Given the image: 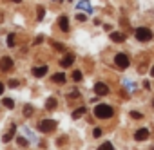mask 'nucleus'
Wrapping results in <instances>:
<instances>
[{"instance_id": "1", "label": "nucleus", "mask_w": 154, "mask_h": 150, "mask_svg": "<svg viewBox=\"0 0 154 150\" xmlns=\"http://www.w3.org/2000/svg\"><path fill=\"white\" fill-rule=\"evenodd\" d=\"M94 116H96L98 119H109V118H112V116H114V110H112V107H111V105L100 103V105H96V107H94Z\"/></svg>"}, {"instance_id": "2", "label": "nucleus", "mask_w": 154, "mask_h": 150, "mask_svg": "<svg viewBox=\"0 0 154 150\" xmlns=\"http://www.w3.org/2000/svg\"><path fill=\"white\" fill-rule=\"evenodd\" d=\"M134 36H136L140 42H149V40H152V31L147 29V27H138V29L134 31Z\"/></svg>"}, {"instance_id": "3", "label": "nucleus", "mask_w": 154, "mask_h": 150, "mask_svg": "<svg viewBox=\"0 0 154 150\" xmlns=\"http://www.w3.org/2000/svg\"><path fill=\"white\" fill-rule=\"evenodd\" d=\"M114 63H116L118 69H127L129 63H131V60H129V56H127L125 52H118V54L114 56Z\"/></svg>"}, {"instance_id": "4", "label": "nucleus", "mask_w": 154, "mask_h": 150, "mask_svg": "<svg viewBox=\"0 0 154 150\" xmlns=\"http://www.w3.org/2000/svg\"><path fill=\"white\" fill-rule=\"evenodd\" d=\"M54 128H56V121H54V119H44V121H40V123H38V130H40V132H44V134L53 132Z\"/></svg>"}, {"instance_id": "5", "label": "nucleus", "mask_w": 154, "mask_h": 150, "mask_svg": "<svg viewBox=\"0 0 154 150\" xmlns=\"http://www.w3.org/2000/svg\"><path fill=\"white\" fill-rule=\"evenodd\" d=\"M94 92H96L98 96H107V94H109V87H107L103 82H98V83L94 85Z\"/></svg>"}, {"instance_id": "6", "label": "nucleus", "mask_w": 154, "mask_h": 150, "mask_svg": "<svg viewBox=\"0 0 154 150\" xmlns=\"http://www.w3.org/2000/svg\"><path fill=\"white\" fill-rule=\"evenodd\" d=\"M149 137V130L147 128H138L136 132H134V139L136 141H145Z\"/></svg>"}, {"instance_id": "7", "label": "nucleus", "mask_w": 154, "mask_h": 150, "mask_svg": "<svg viewBox=\"0 0 154 150\" xmlns=\"http://www.w3.org/2000/svg\"><path fill=\"white\" fill-rule=\"evenodd\" d=\"M47 65H40V67H35L33 69V76H36V78H42V76H45L47 74Z\"/></svg>"}, {"instance_id": "8", "label": "nucleus", "mask_w": 154, "mask_h": 150, "mask_svg": "<svg viewBox=\"0 0 154 150\" xmlns=\"http://www.w3.org/2000/svg\"><path fill=\"white\" fill-rule=\"evenodd\" d=\"M58 27H60L63 33H67V31H69V18H67L65 15H62V16L58 18Z\"/></svg>"}, {"instance_id": "9", "label": "nucleus", "mask_w": 154, "mask_h": 150, "mask_svg": "<svg viewBox=\"0 0 154 150\" xmlns=\"http://www.w3.org/2000/svg\"><path fill=\"white\" fill-rule=\"evenodd\" d=\"M0 69H2V70H9V69H13V60H11L9 56L2 58V60H0Z\"/></svg>"}, {"instance_id": "10", "label": "nucleus", "mask_w": 154, "mask_h": 150, "mask_svg": "<svg viewBox=\"0 0 154 150\" xmlns=\"http://www.w3.org/2000/svg\"><path fill=\"white\" fill-rule=\"evenodd\" d=\"M15 132H17V125H11V128H9V132H6L4 134V137H2V141L4 143H9L13 137H15Z\"/></svg>"}, {"instance_id": "11", "label": "nucleus", "mask_w": 154, "mask_h": 150, "mask_svg": "<svg viewBox=\"0 0 154 150\" xmlns=\"http://www.w3.org/2000/svg\"><path fill=\"white\" fill-rule=\"evenodd\" d=\"M72 63H74V56H72V54H65V56L62 58V62H60L62 67H71Z\"/></svg>"}, {"instance_id": "12", "label": "nucleus", "mask_w": 154, "mask_h": 150, "mask_svg": "<svg viewBox=\"0 0 154 150\" xmlns=\"http://www.w3.org/2000/svg\"><path fill=\"white\" fill-rule=\"evenodd\" d=\"M78 9H84L85 13H91V11H93V8H91V4H89V0H80V2H78Z\"/></svg>"}, {"instance_id": "13", "label": "nucleus", "mask_w": 154, "mask_h": 150, "mask_svg": "<svg viewBox=\"0 0 154 150\" xmlns=\"http://www.w3.org/2000/svg\"><path fill=\"white\" fill-rule=\"evenodd\" d=\"M111 40H112V42H116V44H122V42L125 40V34H122V33L114 31V33H111Z\"/></svg>"}, {"instance_id": "14", "label": "nucleus", "mask_w": 154, "mask_h": 150, "mask_svg": "<svg viewBox=\"0 0 154 150\" xmlns=\"http://www.w3.org/2000/svg\"><path fill=\"white\" fill-rule=\"evenodd\" d=\"M85 112H87V109H85V107H78V109H76V110L72 112V119H78V118H82Z\"/></svg>"}, {"instance_id": "15", "label": "nucleus", "mask_w": 154, "mask_h": 150, "mask_svg": "<svg viewBox=\"0 0 154 150\" xmlns=\"http://www.w3.org/2000/svg\"><path fill=\"white\" fill-rule=\"evenodd\" d=\"M53 82H54V83H63V82H65V74H63V72L53 74Z\"/></svg>"}, {"instance_id": "16", "label": "nucleus", "mask_w": 154, "mask_h": 150, "mask_svg": "<svg viewBox=\"0 0 154 150\" xmlns=\"http://www.w3.org/2000/svg\"><path fill=\"white\" fill-rule=\"evenodd\" d=\"M56 105H58L56 98H49V100L45 101V109H47V110H53V109H56Z\"/></svg>"}, {"instance_id": "17", "label": "nucleus", "mask_w": 154, "mask_h": 150, "mask_svg": "<svg viewBox=\"0 0 154 150\" xmlns=\"http://www.w3.org/2000/svg\"><path fill=\"white\" fill-rule=\"evenodd\" d=\"M98 150H114V146H112L111 141H105V143H102V145L98 146Z\"/></svg>"}, {"instance_id": "18", "label": "nucleus", "mask_w": 154, "mask_h": 150, "mask_svg": "<svg viewBox=\"0 0 154 150\" xmlns=\"http://www.w3.org/2000/svg\"><path fill=\"white\" fill-rule=\"evenodd\" d=\"M2 103H4V107H6V109H13V107H15V101H13L11 98H4V101H2Z\"/></svg>"}, {"instance_id": "19", "label": "nucleus", "mask_w": 154, "mask_h": 150, "mask_svg": "<svg viewBox=\"0 0 154 150\" xmlns=\"http://www.w3.org/2000/svg\"><path fill=\"white\" fill-rule=\"evenodd\" d=\"M17 143H18L20 146H27V145H29V141H27L24 136H17Z\"/></svg>"}, {"instance_id": "20", "label": "nucleus", "mask_w": 154, "mask_h": 150, "mask_svg": "<svg viewBox=\"0 0 154 150\" xmlns=\"http://www.w3.org/2000/svg\"><path fill=\"white\" fill-rule=\"evenodd\" d=\"M72 80L74 82H82V72L80 70H72Z\"/></svg>"}, {"instance_id": "21", "label": "nucleus", "mask_w": 154, "mask_h": 150, "mask_svg": "<svg viewBox=\"0 0 154 150\" xmlns=\"http://www.w3.org/2000/svg\"><path fill=\"white\" fill-rule=\"evenodd\" d=\"M36 16H38V20H44V16H45V9L40 6L38 8V11H36Z\"/></svg>"}, {"instance_id": "22", "label": "nucleus", "mask_w": 154, "mask_h": 150, "mask_svg": "<svg viewBox=\"0 0 154 150\" xmlns=\"http://www.w3.org/2000/svg\"><path fill=\"white\" fill-rule=\"evenodd\" d=\"M6 44H8L9 47H13V45H15V34H8V38H6Z\"/></svg>"}, {"instance_id": "23", "label": "nucleus", "mask_w": 154, "mask_h": 150, "mask_svg": "<svg viewBox=\"0 0 154 150\" xmlns=\"http://www.w3.org/2000/svg\"><path fill=\"white\" fill-rule=\"evenodd\" d=\"M31 114H33V107H31V105H26V107H24V116L29 118Z\"/></svg>"}, {"instance_id": "24", "label": "nucleus", "mask_w": 154, "mask_h": 150, "mask_svg": "<svg viewBox=\"0 0 154 150\" xmlns=\"http://www.w3.org/2000/svg\"><path fill=\"white\" fill-rule=\"evenodd\" d=\"M53 47H54L56 51H65V47H63L62 44H58V42H53Z\"/></svg>"}, {"instance_id": "25", "label": "nucleus", "mask_w": 154, "mask_h": 150, "mask_svg": "<svg viewBox=\"0 0 154 150\" xmlns=\"http://www.w3.org/2000/svg\"><path fill=\"white\" fill-rule=\"evenodd\" d=\"M76 20H78V22H85V20H87V16H85L84 13H78V15H76Z\"/></svg>"}, {"instance_id": "26", "label": "nucleus", "mask_w": 154, "mask_h": 150, "mask_svg": "<svg viewBox=\"0 0 154 150\" xmlns=\"http://www.w3.org/2000/svg\"><path fill=\"white\" fill-rule=\"evenodd\" d=\"M131 118H134V119H141L143 114H140V112H131Z\"/></svg>"}, {"instance_id": "27", "label": "nucleus", "mask_w": 154, "mask_h": 150, "mask_svg": "<svg viewBox=\"0 0 154 150\" xmlns=\"http://www.w3.org/2000/svg\"><path fill=\"white\" fill-rule=\"evenodd\" d=\"M93 136H94V137H100V136H102V128H94V130H93Z\"/></svg>"}, {"instance_id": "28", "label": "nucleus", "mask_w": 154, "mask_h": 150, "mask_svg": "<svg viewBox=\"0 0 154 150\" xmlns=\"http://www.w3.org/2000/svg\"><path fill=\"white\" fill-rule=\"evenodd\" d=\"M9 87H18V80H9Z\"/></svg>"}, {"instance_id": "29", "label": "nucleus", "mask_w": 154, "mask_h": 150, "mask_svg": "<svg viewBox=\"0 0 154 150\" xmlns=\"http://www.w3.org/2000/svg\"><path fill=\"white\" fill-rule=\"evenodd\" d=\"M42 42H44V36H42V34L35 38V44H36V45H38V44H42Z\"/></svg>"}, {"instance_id": "30", "label": "nucleus", "mask_w": 154, "mask_h": 150, "mask_svg": "<svg viewBox=\"0 0 154 150\" xmlns=\"http://www.w3.org/2000/svg\"><path fill=\"white\" fill-rule=\"evenodd\" d=\"M78 96H80L78 91H72V92H71V98H78Z\"/></svg>"}, {"instance_id": "31", "label": "nucleus", "mask_w": 154, "mask_h": 150, "mask_svg": "<svg viewBox=\"0 0 154 150\" xmlns=\"http://www.w3.org/2000/svg\"><path fill=\"white\" fill-rule=\"evenodd\" d=\"M2 94H4V83L0 82V96H2Z\"/></svg>"}, {"instance_id": "32", "label": "nucleus", "mask_w": 154, "mask_h": 150, "mask_svg": "<svg viewBox=\"0 0 154 150\" xmlns=\"http://www.w3.org/2000/svg\"><path fill=\"white\" fill-rule=\"evenodd\" d=\"M143 87H145V89L149 91V89H150V83H149V82H143Z\"/></svg>"}, {"instance_id": "33", "label": "nucleus", "mask_w": 154, "mask_h": 150, "mask_svg": "<svg viewBox=\"0 0 154 150\" xmlns=\"http://www.w3.org/2000/svg\"><path fill=\"white\" fill-rule=\"evenodd\" d=\"M150 76H152V78H154V67H152V69H150Z\"/></svg>"}, {"instance_id": "34", "label": "nucleus", "mask_w": 154, "mask_h": 150, "mask_svg": "<svg viewBox=\"0 0 154 150\" xmlns=\"http://www.w3.org/2000/svg\"><path fill=\"white\" fill-rule=\"evenodd\" d=\"M13 2H15V4H20V2H22V0H13Z\"/></svg>"}, {"instance_id": "35", "label": "nucleus", "mask_w": 154, "mask_h": 150, "mask_svg": "<svg viewBox=\"0 0 154 150\" xmlns=\"http://www.w3.org/2000/svg\"><path fill=\"white\" fill-rule=\"evenodd\" d=\"M152 107H154V100H152Z\"/></svg>"}, {"instance_id": "36", "label": "nucleus", "mask_w": 154, "mask_h": 150, "mask_svg": "<svg viewBox=\"0 0 154 150\" xmlns=\"http://www.w3.org/2000/svg\"><path fill=\"white\" fill-rule=\"evenodd\" d=\"M56 2H62V0H56Z\"/></svg>"}, {"instance_id": "37", "label": "nucleus", "mask_w": 154, "mask_h": 150, "mask_svg": "<svg viewBox=\"0 0 154 150\" xmlns=\"http://www.w3.org/2000/svg\"><path fill=\"white\" fill-rule=\"evenodd\" d=\"M150 150H154V146H152V148H150Z\"/></svg>"}]
</instances>
